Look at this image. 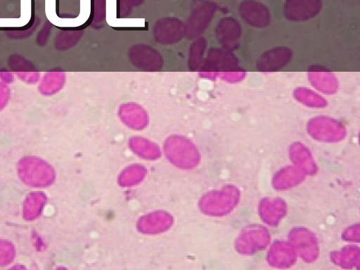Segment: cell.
<instances>
[{"label":"cell","mask_w":360,"mask_h":270,"mask_svg":"<svg viewBox=\"0 0 360 270\" xmlns=\"http://www.w3.org/2000/svg\"><path fill=\"white\" fill-rule=\"evenodd\" d=\"M226 27L223 26L218 28L217 36L219 40L228 49H233L238 47L240 37V28L237 22H228Z\"/></svg>","instance_id":"3"},{"label":"cell","mask_w":360,"mask_h":270,"mask_svg":"<svg viewBox=\"0 0 360 270\" xmlns=\"http://www.w3.org/2000/svg\"><path fill=\"white\" fill-rule=\"evenodd\" d=\"M291 56V51L288 49H274L264 53L257 62V68L262 71L279 69L288 63Z\"/></svg>","instance_id":"1"},{"label":"cell","mask_w":360,"mask_h":270,"mask_svg":"<svg viewBox=\"0 0 360 270\" xmlns=\"http://www.w3.org/2000/svg\"><path fill=\"white\" fill-rule=\"evenodd\" d=\"M288 3L298 6L293 11L286 13L291 20H306L316 15L320 8L319 0H289Z\"/></svg>","instance_id":"2"}]
</instances>
